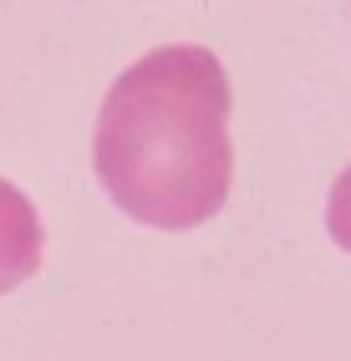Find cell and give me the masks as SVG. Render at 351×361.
Listing matches in <instances>:
<instances>
[{
	"label": "cell",
	"instance_id": "3",
	"mask_svg": "<svg viewBox=\"0 0 351 361\" xmlns=\"http://www.w3.org/2000/svg\"><path fill=\"white\" fill-rule=\"evenodd\" d=\"M326 229H331V239L351 255V163L331 183V199H326Z\"/></svg>",
	"mask_w": 351,
	"mask_h": 361
},
{
	"label": "cell",
	"instance_id": "1",
	"mask_svg": "<svg viewBox=\"0 0 351 361\" xmlns=\"http://www.w3.org/2000/svg\"><path fill=\"white\" fill-rule=\"evenodd\" d=\"M92 173L128 219L199 229L229 199V77L209 46H158L107 87L92 128Z\"/></svg>",
	"mask_w": 351,
	"mask_h": 361
},
{
	"label": "cell",
	"instance_id": "2",
	"mask_svg": "<svg viewBox=\"0 0 351 361\" xmlns=\"http://www.w3.org/2000/svg\"><path fill=\"white\" fill-rule=\"evenodd\" d=\"M46 255V229L36 204L20 194L11 178H0V295L20 290Z\"/></svg>",
	"mask_w": 351,
	"mask_h": 361
}]
</instances>
